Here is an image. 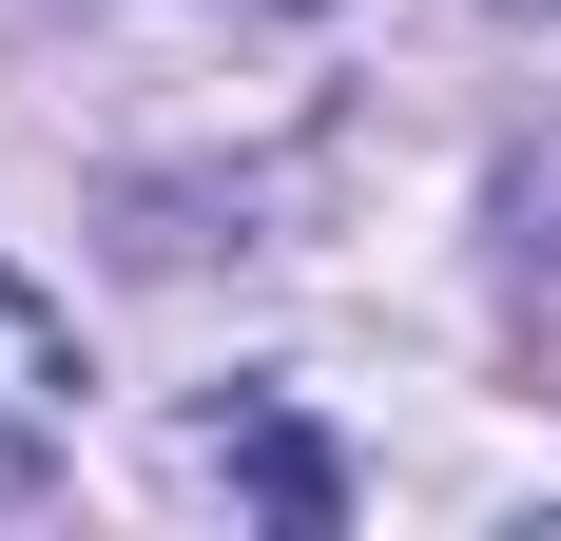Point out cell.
<instances>
[{
	"instance_id": "6da1fadb",
	"label": "cell",
	"mask_w": 561,
	"mask_h": 541,
	"mask_svg": "<svg viewBox=\"0 0 561 541\" xmlns=\"http://www.w3.org/2000/svg\"><path fill=\"white\" fill-rule=\"evenodd\" d=\"M58 445H78V329L0 270V503H39V484H58Z\"/></svg>"
},
{
	"instance_id": "7a4b0ae2",
	"label": "cell",
	"mask_w": 561,
	"mask_h": 541,
	"mask_svg": "<svg viewBox=\"0 0 561 541\" xmlns=\"http://www.w3.org/2000/svg\"><path fill=\"white\" fill-rule=\"evenodd\" d=\"M194 464H214V484H252V503H272V522H330V445H310V426H272V406H214V426H194Z\"/></svg>"
}]
</instances>
